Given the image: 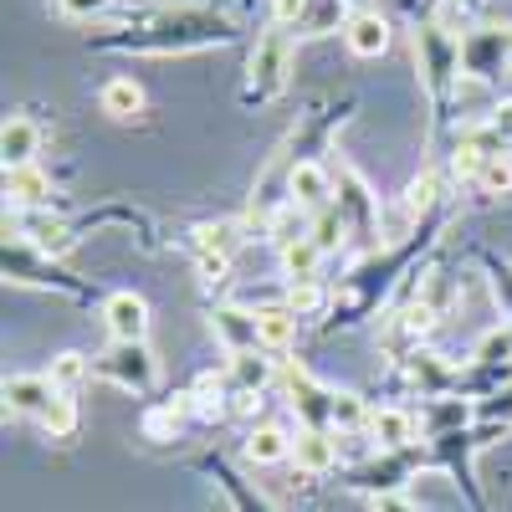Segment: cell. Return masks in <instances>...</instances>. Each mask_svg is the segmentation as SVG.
Listing matches in <instances>:
<instances>
[{
	"mask_svg": "<svg viewBox=\"0 0 512 512\" xmlns=\"http://www.w3.org/2000/svg\"><path fill=\"white\" fill-rule=\"evenodd\" d=\"M369 6V0H349V11H364Z\"/></svg>",
	"mask_w": 512,
	"mask_h": 512,
	"instance_id": "obj_40",
	"label": "cell"
},
{
	"mask_svg": "<svg viewBox=\"0 0 512 512\" xmlns=\"http://www.w3.org/2000/svg\"><path fill=\"white\" fill-rule=\"evenodd\" d=\"M344 41H349L354 57H384L390 52V21H384L374 6H364L344 21Z\"/></svg>",
	"mask_w": 512,
	"mask_h": 512,
	"instance_id": "obj_16",
	"label": "cell"
},
{
	"mask_svg": "<svg viewBox=\"0 0 512 512\" xmlns=\"http://www.w3.org/2000/svg\"><path fill=\"white\" fill-rule=\"evenodd\" d=\"M344 216H338V210H323V216H313V241H318V251L323 256H333L338 246H344Z\"/></svg>",
	"mask_w": 512,
	"mask_h": 512,
	"instance_id": "obj_34",
	"label": "cell"
},
{
	"mask_svg": "<svg viewBox=\"0 0 512 512\" xmlns=\"http://www.w3.org/2000/svg\"><path fill=\"white\" fill-rule=\"evenodd\" d=\"M93 374H103L108 384H118L128 395H149L159 384V359L149 354V344H108L93 359Z\"/></svg>",
	"mask_w": 512,
	"mask_h": 512,
	"instance_id": "obj_7",
	"label": "cell"
},
{
	"mask_svg": "<svg viewBox=\"0 0 512 512\" xmlns=\"http://www.w3.org/2000/svg\"><path fill=\"white\" fill-rule=\"evenodd\" d=\"M11 241H26V246H36V251H47V256H67L72 251V226H62V221H41V216H31V210H16V236Z\"/></svg>",
	"mask_w": 512,
	"mask_h": 512,
	"instance_id": "obj_20",
	"label": "cell"
},
{
	"mask_svg": "<svg viewBox=\"0 0 512 512\" xmlns=\"http://www.w3.org/2000/svg\"><path fill=\"white\" fill-rule=\"evenodd\" d=\"M103 328L113 344H149V303L139 292H108L103 297Z\"/></svg>",
	"mask_w": 512,
	"mask_h": 512,
	"instance_id": "obj_10",
	"label": "cell"
},
{
	"mask_svg": "<svg viewBox=\"0 0 512 512\" xmlns=\"http://www.w3.org/2000/svg\"><path fill=\"white\" fill-rule=\"evenodd\" d=\"M205 466H210V472L221 477V487H226V497L236 502V512H277V507H272V502H267L262 492H251V482H246L241 472H231V466H226L221 456H216V461H205Z\"/></svg>",
	"mask_w": 512,
	"mask_h": 512,
	"instance_id": "obj_27",
	"label": "cell"
},
{
	"mask_svg": "<svg viewBox=\"0 0 512 512\" xmlns=\"http://www.w3.org/2000/svg\"><path fill=\"white\" fill-rule=\"evenodd\" d=\"M405 374H410V384L420 390V400H446L451 390H461V374L451 364H441L436 354H425V349L405 354Z\"/></svg>",
	"mask_w": 512,
	"mask_h": 512,
	"instance_id": "obj_14",
	"label": "cell"
},
{
	"mask_svg": "<svg viewBox=\"0 0 512 512\" xmlns=\"http://www.w3.org/2000/svg\"><path fill=\"white\" fill-rule=\"evenodd\" d=\"M477 415V405H466V400H425L420 405V441H441V436H451V431H461V425L466 420H472Z\"/></svg>",
	"mask_w": 512,
	"mask_h": 512,
	"instance_id": "obj_21",
	"label": "cell"
},
{
	"mask_svg": "<svg viewBox=\"0 0 512 512\" xmlns=\"http://www.w3.org/2000/svg\"><path fill=\"white\" fill-rule=\"evenodd\" d=\"M36 425H41L52 441H72V436H77V395H57Z\"/></svg>",
	"mask_w": 512,
	"mask_h": 512,
	"instance_id": "obj_31",
	"label": "cell"
},
{
	"mask_svg": "<svg viewBox=\"0 0 512 512\" xmlns=\"http://www.w3.org/2000/svg\"><path fill=\"white\" fill-rule=\"evenodd\" d=\"M52 400H57V390H52L47 374H11V379H6V415H31V420H41Z\"/></svg>",
	"mask_w": 512,
	"mask_h": 512,
	"instance_id": "obj_15",
	"label": "cell"
},
{
	"mask_svg": "<svg viewBox=\"0 0 512 512\" xmlns=\"http://www.w3.org/2000/svg\"><path fill=\"white\" fill-rule=\"evenodd\" d=\"M277 369H282V359H272L267 349L226 354V379H231V390H246V395H267L272 384H277Z\"/></svg>",
	"mask_w": 512,
	"mask_h": 512,
	"instance_id": "obj_13",
	"label": "cell"
},
{
	"mask_svg": "<svg viewBox=\"0 0 512 512\" xmlns=\"http://www.w3.org/2000/svg\"><path fill=\"white\" fill-rule=\"evenodd\" d=\"M369 441L379 446V451H415L420 446V420L405 410V405H384V410H374L369 415Z\"/></svg>",
	"mask_w": 512,
	"mask_h": 512,
	"instance_id": "obj_11",
	"label": "cell"
},
{
	"mask_svg": "<svg viewBox=\"0 0 512 512\" xmlns=\"http://www.w3.org/2000/svg\"><path fill=\"white\" fill-rule=\"evenodd\" d=\"M287 77H292V31L267 26L262 36H256V47H251L241 103H246V108H262V103H272V98L287 88Z\"/></svg>",
	"mask_w": 512,
	"mask_h": 512,
	"instance_id": "obj_3",
	"label": "cell"
},
{
	"mask_svg": "<svg viewBox=\"0 0 512 512\" xmlns=\"http://www.w3.org/2000/svg\"><path fill=\"white\" fill-rule=\"evenodd\" d=\"M36 154H41V128L26 113H11L6 128H0V159H6V169L36 164Z\"/></svg>",
	"mask_w": 512,
	"mask_h": 512,
	"instance_id": "obj_22",
	"label": "cell"
},
{
	"mask_svg": "<svg viewBox=\"0 0 512 512\" xmlns=\"http://www.w3.org/2000/svg\"><path fill=\"white\" fill-rule=\"evenodd\" d=\"M477 195H512V154H487L482 175L472 185Z\"/></svg>",
	"mask_w": 512,
	"mask_h": 512,
	"instance_id": "obj_32",
	"label": "cell"
},
{
	"mask_svg": "<svg viewBox=\"0 0 512 512\" xmlns=\"http://www.w3.org/2000/svg\"><path fill=\"white\" fill-rule=\"evenodd\" d=\"M512 67V26L482 21V26H461V72L472 82H492L497 72Z\"/></svg>",
	"mask_w": 512,
	"mask_h": 512,
	"instance_id": "obj_4",
	"label": "cell"
},
{
	"mask_svg": "<svg viewBox=\"0 0 512 512\" xmlns=\"http://www.w3.org/2000/svg\"><path fill=\"white\" fill-rule=\"evenodd\" d=\"M98 52H144V57H180V52H205V47H226L236 41V16L221 6H144L128 21L108 31H88Z\"/></svg>",
	"mask_w": 512,
	"mask_h": 512,
	"instance_id": "obj_1",
	"label": "cell"
},
{
	"mask_svg": "<svg viewBox=\"0 0 512 512\" xmlns=\"http://www.w3.org/2000/svg\"><path fill=\"white\" fill-rule=\"evenodd\" d=\"M318 267H323V251H318L313 236L282 251V272H287V282H318Z\"/></svg>",
	"mask_w": 512,
	"mask_h": 512,
	"instance_id": "obj_28",
	"label": "cell"
},
{
	"mask_svg": "<svg viewBox=\"0 0 512 512\" xmlns=\"http://www.w3.org/2000/svg\"><path fill=\"white\" fill-rule=\"evenodd\" d=\"M256 333H262V349L272 359H282L292 344H297V313L282 303V308H256Z\"/></svg>",
	"mask_w": 512,
	"mask_h": 512,
	"instance_id": "obj_25",
	"label": "cell"
},
{
	"mask_svg": "<svg viewBox=\"0 0 512 512\" xmlns=\"http://www.w3.org/2000/svg\"><path fill=\"white\" fill-rule=\"evenodd\" d=\"M369 512H415V502H410L405 492H390V497H374Z\"/></svg>",
	"mask_w": 512,
	"mask_h": 512,
	"instance_id": "obj_38",
	"label": "cell"
},
{
	"mask_svg": "<svg viewBox=\"0 0 512 512\" xmlns=\"http://www.w3.org/2000/svg\"><path fill=\"white\" fill-rule=\"evenodd\" d=\"M210 328H216V338H221L226 354H251V349H262L256 313H246V308H216V313H210Z\"/></svg>",
	"mask_w": 512,
	"mask_h": 512,
	"instance_id": "obj_19",
	"label": "cell"
},
{
	"mask_svg": "<svg viewBox=\"0 0 512 512\" xmlns=\"http://www.w3.org/2000/svg\"><path fill=\"white\" fill-rule=\"evenodd\" d=\"M241 456H246V466L292 461V431H282V425H251V436H246Z\"/></svg>",
	"mask_w": 512,
	"mask_h": 512,
	"instance_id": "obj_24",
	"label": "cell"
},
{
	"mask_svg": "<svg viewBox=\"0 0 512 512\" xmlns=\"http://www.w3.org/2000/svg\"><path fill=\"white\" fill-rule=\"evenodd\" d=\"M415 62H420V82L431 93V108H436V123L451 113L456 103V88H461V31L446 26V21H420L415 26Z\"/></svg>",
	"mask_w": 512,
	"mask_h": 512,
	"instance_id": "obj_2",
	"label": "cell"
},
{
	"mask_svg": "<svg viewBox=\"0 0 512 512\" xmlns=\"http://www.w3.org/2000/svg\"><path fill=\"white\" fill-rule=\"evenodd\" d=\"M333 195H338L333 164H323V159H297V164H292V175H287V200H292L297 210L323 216V210H333Z\"/></svg>",
	"mask_w": 512,
	"mask_h": 512,
	"instance_id": "obj_9",
	"label": "cell"
},
{
	"mask_svg": "<svg viewBox=\"0 0 512 512\" xmlns=\"http://www.w3.org/2000/svg\"><path fill=\"white\" fill-rule=\"evenodd\" d=\"M277 384H282L287 405L297 410V420H303L308 431H333V400H338V390L318 384V379H313L303 364H292V359H282V369H277Z\"/></svg>",
	"mask_w": 512,
	"mask_h": 512,
	"instance_id": "obj_5",
	"label": "cell"
},
{
	"mask_svg": "<svg viewBox=\"0 0 512 512\" xmlns=\"http://www.w3.org/2000/svg\"><path fill=\"white\" fill-rule=\"evenodd\" d=\"M333 185H338V195H333V210L344 216L349 236H364V241H374V231H379V195L369 190V180L359 175L354 164H344V159H338V164H333Z\"/></svg>",
	"mask_w": 512,
	"mask_h": 512,
	"instance_id": "obj_6",
	"label": "cell"
},
{
	"mask_svg": "<svg viewBox=\"0 0 512 512\" xmlns=\"http://www.w3.org/2000/svg\"><path fill=\"white\" fill-rule=\"evenodd\" d=\"M0 267H6L11 282H26V287H57V292H77V282L57 267V256L36 251L26 241H6V251H0Z\"/></svg>",
	"mask_w": 512,
	"mask_h": 512,
	"instance_id": "obj_8",
	"label": "cell"
},
{
	"mask_svg": "<svg viewBox=\"0 0 512 512\" xmlns=\"http://www.w3.org/2000/svg\"><path fill=\"white\" fill-rule=\"evenodd\" d=\"M267 11H272V26L297 31V21H303V11H308V0H267Z\"/></svg>",
	"mask_w": 512,
	"mask_h": 512,
	"instance_id": "obj_37",
	"label": "cell"
},
{
	"mask_svg": "<svg viewBox=\"0 0 512 512\" xmlns=\"http://www.w3.org/2000/svg\"><path fill=\"white\" fill-rule=\"evenodd\" d=\"M456 144H472V149H482V154H507V149H512V98L492 103L487 118H477V123H461Z\"/></svg>",
	"mask_w": 512,
	"mask_h": 512,
	"instance_id": "obj_12",
	"label": "cell"
},
{
	"mask_svg": "<svg viewBox=\"0 0 512 512\" xmlns=\"http://www.w3.org/2000/svg\"><path fill=\"white\" fill-rule=\"evenodd\" d=\"M57 11L72 16V21H98L113 11V0H57Z\"/></svg>",
	"mask_w": 512,
	"mask_h": 512,
	"instance_id": "obj_36",
	"label": "cell"
},
{
	"mask_svg": "<svg viewBox=\"0 0 512 512\" xmlns=\"http://www.w3.org/2000/svg\"><path fill=\"white\" fill-rule=\"evenodd\" d=\"M446 6H451L456 16H477V11H482V0H446Z\"/></svg>",
	"mask_w": 512,
	"mask_h": 512,
	"instance_id": "obj_39",
	"label": "cell"
},
{
	"mask_svg": "<svg viewBox=\"0 0 512 512\" xmlns=\"http://www.w3.org/2000/svg\"><path fill=\"white\" fill-rule=\"evenodd\" d=\"M88 374H93V359H88V354H72V349L57 354L52 369H47V379H52V390H57V395H77V384L88 379Z\"/></svg>",
	"mask_w": 512,
	"mask_h": 512,
	"instance_id": "obj_29",
	"label": "cell"
},
{
	"mask_svg": "<svg viewBox=\"0 0 512 512\" xmlns=\"http://www.w3.org/2000/svg\"><path fill=\"white\" fill-rule=\"evenodd\" d=\"M241 241H246V221H205V226L190 231L195 256H210V262H226V267H231V256L241 251Z\"/></svg>",
	"mask_w": 512,
	"mask_h": 512,
	"instance_id": "obj_17",
	"label": "cell"
},
{
	"mask_svg": "<svg viewBox=\"0 0 512 512\" xmlns=\"http://www.w3.org/2000/svg\"><path fill=\"white\" fill-rule=\"evenodd\" d=\"M292 461H297V472H308V477H323L338 466V436L333 431H297L292 436Z\"/></svg>",
	"mask_w": 512,
	"mask_h": 512,
	"instance_id": "obj_18",
	"label": "cell"
},
{
	"mask_svg": "<svg viewBox=\"0 0 512 512\" xmlns=\"http://www.w3.org/2000/svg\"><path fill=\"white\" fill-rule=\"evenodd\" d=\"M98 108L108 118H118V123H134L144 113V88H139L134 77H108L103 88H98Z\"/></svg>",
	"mask_w": 512,
	"mask_h": 512,
	"instance_id": "obj_26",
	"label": "cell"
},
{
	"mask_svg": "<svg viewBox=\"0 0 512 512\" xmlns=\"http://www.w3.org/2000/svg\"><path fill=\"white\" fill-rule=\"evenodd\" d=\"M477 420L482 425H512V384H502V390H492L487 400H477Z\"/></svg>",
	"mask_w": 512,
	"mask_h": 512,
	"instance_id": "obj_35",
	"label": "cell"
},
{
	"mask_svg": "<svg viewBox=\"0 0 512 512\" xmlns=\"http://www.w3.org/2000/svg\"><path fill=\"white\" fill-rule=\"evenodd\" d=\"M47 200H52V180L41 175L36 164L6 169V205H11V210H41Z\"/></svg>",
	"mask_w": 512,
	"mask_h": 512,
	"instance_id": "obj_23",
	"label": "cell"
},
{
	"mask_svg": "<svg viewBox=\"0 0 512 512\" xmlns=\"http://www.w3.org/2000/svg\"><path fill=\"white\" fill-rule=\"evenodd\" d=\"M369 405L359 400V395H349V390H338V400H333V436H359V431H369Z\"/></svg>",
	"mask_w": 512,
	"mask_h": 512,
	"instance_id": "obj_30",
	"label": "cell"
},
{
	"mask_svg": "<svg viewBox=\"0 0 512 512\" xmlns=\"http://www.w3.org/2000/svg\"><path fill=\"white\" fill-rule=\"evenodd\" d=\"M323 303H328V287H323V277H318V282H292V287H287V308H292L297 318H313V313H323Z\"/></svg>",
	"mask_w": 512,
	"mask_h": 512,
	"instance_id": "obj_33",
	"label": "cell"
}]
</instances>
